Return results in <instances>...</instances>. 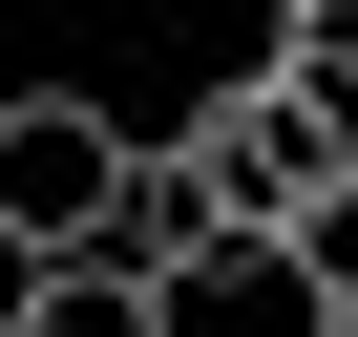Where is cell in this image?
I'll return each mask as SVG.
<instances>
[{
    "instance_id": "6da1fadb",
    "label": "cell",
    "mask_w": 358,
    "mask_h": 337,
    "mask_svg": "<svg viewBox=\"0 0 358 337\" xmlns=\"http://www.w3.org/2000/svg\"><path fill=\"white\" fill-rule=\"evenodd\" d=\"M169 168H190L232 232H316V190H337V127H316L274 64H211V85H190V127H169Z\"/></svg>"
},
{
    "instance_id": "7a4b0ae2",
    "label": "cell",
    "mask_w": 358,
    "mask_h": 337,
    "mask_svg": "<svg viewBox=\"0 0 358 337\" xmlns=\"http://www.w3.org/2000/svg\"><path fill=\"white\" fill-rule=\"evenodd\" d=\"M127 168H148V127H106L85 85H22V106H0V232H43V253H85Z\"/></svg>"
},
{
    "instance_id": "3957f363",
    "label": "cell",
    "mask_w": 358,
    "mask_h": 337,
    "mask_svg": "<svg viewBox=\"0 0 358 337\" xmlns=\"http://www.w3.org/2000/svg\"><path fill=\"white\" fill-rule=\"evenodd\" d=\"M106 274H148V295H190L211 253H232V211L190 190V168H169V127H148V168H127V190H106V232H85Z\"/></svg>"
},
{
    "instance_id": "277c9868",
    "label": "cell",
    "mask_w": 358,
    "mask_h": 337,
    "mask_svg": "<svg viewBox=\"0 0 358 337\" xmlns=\"http://www.w3.org/2000/svg\"><path fill=\"white\" fill-rule=\"evenodd\" d=\"M22 337H190V316H169L148 274H106V253H43V316Z\"/></svg>"
},
{
    "instance_id": "5b68a950",
    "label": "cell",
    "mask_w": 358,
    "mask_h": 337,
    "mask_svg": "<svg viewBox=\"0 0 358 337\" xmlns=\"http://www.w3.org/2000/svg\"><path fill=\"white\" fill-rule=\"evenodd\" d=\"M295 253H316V295H358V168L316 190V232H295Z\"/></svg>"
},
{
    "instance_id": "8992f818",
    "label": "cell",
    "mask_w": 358,
    "mask_h": 337,
    "mask_svg": "<svg viewBox=\"0 0 358 337\" xmlns=\"http://www.w3.org/2000/svg\"><path fill=\"white\" fill-rule=\"evenodd\" d=\"M22 316H43V232H0V337H22Z\"/></svg>"
},
{
    "instance_id": "52a82bcc",
    "label": "cell",
    "mask_w": 358,
    "mask_h": 337,
    "mask_svg": "<svg viewBox=\"0 0 358 337\" xmlns=\"http://www.w3.org/2000/svg\"><path fill=\"white\" fill-rule=\"evenodd\" d=\"M274 22H358V0H253V43H274ZM253 43H232V64H253Z\"/></svg>"
},
{
    "instance_id": "ba28073f",
    "label": "cell",
    "mask_w": 358,
    "mask_h": 337,
    "mask_svg": "<svg viewBox=\"0 0 358 337\" xmlns=\"http://www.w3.org/2000/svg\"><path fill=\"white\" fill-rule=\"evenodd\" d=\"M316 337H358V295H337V316H316Z\"/></svg>"
}]
</instances>
